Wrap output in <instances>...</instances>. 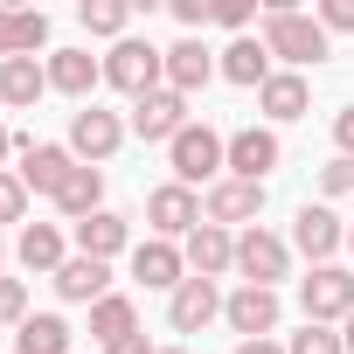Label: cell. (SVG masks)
I'll return each instance as SVG.
<instances>
[{
	"mask_svg": "<svg viewBox=\"0 0 354 354\" xmlns=\"http://www.w3.org/2000/svg\"><path fill=\"white\" fill-rule=\"evenodd\" d=\"M278 160H285V146H278L271 125H243V132H230V174H236V181H264Z\"/></svg>",
	"mask_w": 354,
	"mask_h": 354,
	"instance_id": "cell-14",
	"label": "cell"
},
{
	"mask_svg": "<svg viewBox=\"0 0 354 354\" xmlns=\"http://www.w3.org/2000/svg\"><path fill=\"white\" fill-rule=\"evenodd\" d=\"M70 236H77V257H97V264H111V257L132 243V223H125V216H111V209H97V216H84Z\"/></svg>",
	"mask_w": 354,
	"mask_h": 354,
	"instance_id": "cell-18",
	"label": "cell"
},
{
	"mask_svg": "<svg viewBox=\"0 0 354 354\" xmlns=\"http://www.w3.org/2000/svg\"><path fill=\"white\" fill-rule=\"evenodd\" d=\"M42 91H49V63H35V56H8V63H0V104L35 111Z\"/></svg>",
	"mask_w": 354,
	"mask_h": 354,
	"instance_id": "cell-22",
	"label": "cell"
},
{
	"mask_svg": "<svg viewBox=\"0 0 354 354\" xmlns=\"http://www.w3.org/2000/svg\"><path fill=\"white\" fill-rule=\"evenodd\" d=\"M278 313H285V306H278V292H264V285H236V292L223 299V319H230L243 340H271V333H278Z\"/></svg>",
	"mask_w": 354,
	"mask_h": 354,
	"instance_id": "cell-12",
	"label": "cell"
},
{
	"mask_svg": "<svg viewBox=\"0 0 354 354\" xmlns=\"http://www.w3.org/2000/svg\"><path fill=\"white\" fill-rule=\"evenodd\" d=\"M15 264H21V271H42V278H56V271L70 264V250H63V230H56V223H28V230L15 236Z\"/></svg>",
	"mask_w": 354,
	"mask_h": 354,
	"instance_id": "cell-19",
	"label": "cell"
},
{
	"mask_svg": "<svg viewBox=\"0 0 354 354\" xmlns=\"http://www.w3.org/2000/svg\"><path fill=\"white\" fill-rule=\"evenodd\" d=\"M21 319H28V285L0 278V326H21Z\"/></svg>",
	"mask_w": 354,
	"mask_h": 354,
	"instance_id": "cell-31",
	"label": "cell"
},
{
	"mask_svg": "<svg viewBox=\"0 0 354 354\" xmlns=\"http://www.w3.org/2000/svg\"><path fill=\"white\" fill-rule=\"evenodd\" d=\"M181 125H195V118H188V97L167 91V84L132 104V132H139V139H167V146H174V132H181Z\"/></svg>",
	"mask_w": 354,
	"mask_h": 354,
	"instance_id": "cell-13",
	"label": "cell"
},
{
	"mask_svg": "<svg viewBox=\"0 0 354 354\" xmlns=\"http://www.w3.org/2000/svg\"><path fill=\"white\" fill-rule=\"evenodd\" d=\"M319 188H326V195H354V160H347V153H333V160L319 167Z\"/></svg>",
	"mask_w": 354,
	"mask_h": 354,
	"instance_id": "cell-32",
	"label": "cell"
},
{
	"mask_svg": "<svg viewBox=\"0 0 354 354\" xmlns=\"http://www.w3.org/2000/svg\"><path fill=\"white\" fill-rule=\"evenodd\" d=\"M299 313L313 326H333L354 313V271L347 264H313V278H299Z\"/></svg>",
	"mask_w": 354,
	"mask_h": 354,
	"instance_id": "cell-5",
	"label": "cell"
},
{
	"mask_svg": "<svg viewBox=\"0 0 354 354\" xmlns=\"http://www.w3.org/2000/svg\"><path fill=\"white\" fill-rule=\"evenodd\" d=\"M319 28L326 35H354V0H319Z\"/></svg>",
	"mask_w": 354,
	"mask_h": 354,
	"instance_id": "cell-33",
	"label": "cell"
},
{
	"mask_svg": "<svg viewBox=\"0 0 354 354\" xmlns=\"http://www.w3.org/2000/svg\"><path fill=\"white\" fill-rule=\"evenodd\" d=\"M56 209H63L70 223L97 216V209H104V167H77L70 181H63V195H56Z\"/></svg>",
	"mask_w": 354,
	"mask_h": 354,
	"instance_id": "cell-26",
	"label": "cell"
},
{
	"mask_svg": "<svg viewBox=\"0 0 354 354\" xmlns=\"http://www.w3.org/2000/svg\"><path fill=\"white\" fill-rule=\"evenodd\" d=\"M347 250H354V223H347Z\"/></svg>",
	"mask_w": 354,
	"mask_h": 354,
	"instance_id": "cell-44",
	"label": "cell"
},
{
	"mask_svg": "<svg viewBox=\"0 0 354 354\" xmlns=\"http://www.w3.org/2000/svg\"><path fill=\"white\" fill-rule=\"evenodd\" d=\"M257 42H264L271 63H285V70H306V63H326V56H333V35L319 28V15H299L292 0H271V8L257 15Z\"/></svg>",
	"mask_w": 354,
	"mask_h": 354,
	"instance_id": "cell-1",
	"label": "cell"
},
{
	"mask_svg": "<svg viewBox=\"0 0 354 354\" xmlns=\"http://www.w3.org/2000/svg\"><path fill=\"white\" fill-rule=\"evenodd\" d=\"M104 84V63L91 56V49H56L49 56V91H63V97H84L91 104V91Z\"/></svg>",
	"mask_w": 354,
	"mask_h": 354,
	"instance_id": "cell-17",
	"label": "cell"
},
{
	"mask_svg": "<svg viewBox=\"0 0 354 354\" xmlns=\"http://www.w3.org/2000/svg\"><path fill=\"white\" fill-rule=\"evenodd\" d=\"M257 104H264V118H271V125H292V118H306L313 91H306V77H299V70H271V84L257 91Z\"/></svg>",
	"mask_w": 354,
	"mask_h": 354,
	"instance_id": "cell-23",
	"label": "cell"
},
{
	"mask_svg": "<svg viewBox=\"0 0 354 354\" xmlns=\"http://www.w3.org/2000/svg\"><path fill=\"white\" fill-rule=\"evenodd\" d=\"M340 347H347V354H354V313H347V319H340Z\"/></svg>",
	"mask_w": 354,
	"mask_h": 354,
	"instance_id": "cell-41",
	"label": "cell"
},
{
	"mask_svg": "<svg viewBox=\"0 0 354 354\" xmlns=\"http://www.w3.org/2000/svg\"><path fill=\"white\" fill-rule=\"evenodd\" d=\"M132 333H139V313H132V299H125V292H111V299H97V306H91V340L118 347V340H132Z\"/></svg>",
	"mask_w": 354,
	"mask_h": 354,
	"instance_id": "cell-27",
	"label": "cell"
},
{
	"mask_svg": "<svg viewBox=\"0 0 354 354\" xmlns=\"http://www.w3.org/2000/svg\"><path fill=\"white\" fill-rule=\"evenodd\" d=\"M333 146L354 160V104H340V111H333Z\"/></svg>",
	"mask_w": 354,
	"mask_h": 354,
	"instance_id": "cell-38",
	"label": "cell"
},
{
	"mask_svg": "<svg viewBox=\"0 0 354 354\" xmlns=\"http://www.w3.org/2000/svg\"><path fill=\"white\" fill-rule=\"evenodd\" d=\"M236 354H285L278 340H236Z\"/></svg>",
	"mask_w": 354,
	"mask_h": 354,
	"instance_id": "cell-40",
	"label": "cell"
},
{
	"mask_svg": "<svg viewBox=\"0 0 354 354\" xmlns=\"http://www.w3.org/2000/svg\"><path fill=\"white\" fill-rule=\"evenodd\" d=\"M167 160H174V181H181V188H195V181L216 188L223 174H230V139L216 125H181L174 146H167Z\"/></svg>",
	"mask_w": 354,
	"mask_h": 354,
	"instance_id": "cell-2",
	"label": "cell"
},
{
	"mask_svg": "<svg viewBox=\"0 0 354 354\" xmlns=\"http://www.w3.org/2000/svg\"><path fill=\"white\" fill-rule=\"evenodd\" d=\"M236 271H243V285L278 292V278H292V243H285V236H271V230L257 223V230H243V236H236Z\"/></svg>",
	"mask_w": 354,
	"mask_h": 354,
	"instance_id": "cell-6",
	"label": "cell"
},
{
	"mask_svg": "<svg viewBox=\"0 0 354 354\" xmlns=\"http://www.w3.org/2000/svg\"><path fill=\"white\" fill-rule=\"evenodd\" d=\"M146 223H153V236H160V243H188V236L202 230V195H195V188H181V181H167V188H153V195H146Z\"/></svg>",
	"mask_w": 354,
	"mask_h": 354,
	"instance_id": "cell-7",
	"label": "cell"
},
{
	"mask_svg": "<svg viewBox=\"0 0 354 354\" xmlns=\"http://www.w3.org/2000/svg\"><path fill=\"white\" fill-rule=\"evenodd\" d=\"M223 77L243 84V91H264V84H271V49H264L257 35H236V42L223 49Z\"/></svg>",
	"mask_w": 354,
	"mask_h": 354,
	"instance_id": "cell-24",
	"label": "cell"
},
{
	"mask_svg": "<svg viewBox=\"0 0 354 354\" xmlns=\"http://www.w3.org/2000/svg\"><path fill=\"white\" fill-rule=\"evenodd\" d=\"M216 21L243 35V28H250V0H216Z\"/></svg>",
	"mask_w": 354,
	"mask_h": 354,
	"instance_id": "cell-37",
	"label": "cell"
},
{
	"mask_svg": "<svg viewBox=\"0 0 354 354\" xmlns=\"http://www.w3.org/2000/svg\"><path fill=\"white\" fill-rule=\"evenodd\" d=\"M56 292H63L70 306H97V299H111V264H97V257H77V250H70V264L56 271Z\"/></svg>",
	"mask_w": 354,
	"mask_h": 354,
	"instance_id": "cell-21",
	"label": "cell"
},
{
	"mask_svg": "<svg viewBox=\"0 0 354 354\" xmlns=\"http://www.w3.org/2000/svg\"><path fill=\"white\" fill-rule=\"evenodd\" d=\"M257 216H264V181H236V174H223V181L202 195V223H216V230H257Z\"/></svg>",
	"mask_w": 354,
	"mask_h": 354,
	"instance_id": "cell-8",
	"label": "cell"
},
{
	"mask_svg": "<svg viewBox=\"0 0 354 354\" xmlns=\"http://www.w3.org/2000/svg\"><path fill=\"white\" fill-rule=\"evenodd\" d=\"M0 257H8V243H0Z\"/></svg>",
	"mask_w": 354,
	"mask_h": 354,
	"instance_id": "cell-45",
	"label": "cell"
},
{
	"mask_svg": "<svg viewBox=\"0 0 354 354\" xmlns=\"http://www.w3.org/2000/svg\"><path fill=\"white\" fill-rule=\"evenodd\" d=\"M8 153H15V132H8V125H0V160H8ZM0 174H8V167H0Z\"/></svg>",
	"mask_w": 354,
	"mask_h": 354,
	"instance_id": "cell-42",
	"label": "cell"
},
{
	"mask_svg": "<svg viewBox=\"0 0 354 354\" xmlns=\"http://www.w3.org/2000/svg\"><path fill=\"white\" fill-rule=\"evenodd\" d=\"M42 42H49V15L42 8H21V56H35Z\"/></svg>",
	"mask_w": 354,
	"mask_h": 354,
	"instance_id": "cell-34",
	"label": "cell"
},
{
	"mask_svg": "<svg viewBox=\"0 0 354 354\" xmlns=\"http://www.w3.org/2000/svg\"><path fill=\"white\" fill-rule=\"evenodd\" d=\"M285 354H347V347H340V333H333V326H313V319H306V326L285 340Z\"/></svg>",
	"mask_w": 354,
	"mask_h": 354,
	"instance_id": "cell-29",
	"label": "cell"
},
{
	"mask_svg": "<svg viewBox=\"0 0 354 354\" xmlns=\"http://www.w3.org/2000/svg\"><path fill=\"white\" fill-rule=\"evenodd\" d=\"M15 354H70V319L63 313H28L15 326Z\"/></svg>",
	"mask_w": 354,
	"mask_h": 354,
	"instance_id": "cell-25",
	"label": "cell"
},
{
	"mask_svg": "<svg viewBox=\"0 0 354 354\" xmlns=\"http://www.w3.org/2000/svg\"><path fill=\"white\" fill-rule=\"evenodd\" d=\"M104 84H111V91H125V97L139 104L146 91H160V84H167V49H153V42H139V35L111 42V56H104Z\"/></svg>",
	"mask_w": 354,
	"mask_h": 354,
	"instance_id": "cell-3",
	"label": "cell"
},
{
	"mask_svg": "<svg viewBox=\"0 0 354 354\" xmlns=\"http://www.w3.org/2000/svg\"><path fill=\"white\" fill-rule=\"evenodd\" d=\"M15 153H21V167H15L21 188H28V195H49V202L63 195V181L84 167L70 146H49V139H35V132H15Z\"/></svg>",
	"mask_w": 354,
	"mask_h": 354,
	"instance_id": "cell-4",
	"label": "cell"
},
{
	"mask_svg": "<svg viewBox=\"0 0 354 354\" xmlns=\"http://www.w3.org/2000/svg\"><path fill=\"white\" fill-rule=\"evenodd\" d=\"M174 21H181V28H202V21H216V0H174Z\"/></svg>",
	"mask_w": 354,
	"mask_h": 354,
	"instance_id": "cell-36",
	"label": "cell"
},
{
	"mask_svg": "<svg viewBox=\"0 0 354 354\" xmlns=\"http://www.w3.org/2000/svg\"><path fill=\"white\" fill-rule=\"evenodd\" d=\"M0 223H28V188H21V174H0Z\"/></svg>",
	"mask_w": 354,
	"mask_h": 354,
	"instance_id": "cell-30",
	"label": "cell"
},
{
	"mask_svg": "<svg viewBox=\"0 0 354 354\" xmlns=\"http://www.w3.org/2000/svg\"><path fill=\"white\" fill-rule=\"evenodd\" d=\"M77 21H84L91 35H111V42H125V21H132V8H125V0H84V8H77Z\"/></svg>",
	"mask_w": 354,
	"mask_h": 354,
	"instance_id": "cell-28",
	"label": "cell"
},
{
	"mask_svg": "<svg viewBox=\"0 0 354 354\" xmlns=\"http://www.w3.org/2000/svg\"><path fill=\"white\" fill-rule=\"evenodd\" d=\"M125 118L118 111H104V104H84V111H70V153L84 160V167H97V160H111L118 146H125Z\"/></svg>",
	"mask_w": 354,
	"mask_h": 354,
	"instance_id": "cell-9",
	"label": "cell"
},
{
	"mask_svg": "<svg viewBox=\"0 0 354 354\" xmlns=\"http://www.w3.org/2000/svg\"><path fill=\"white\" fill-rule=\"evenodd\" d=\"M292 250L313 257V264H333V250H347V223L326 209V202H306L292 216Z\"/></svg>",
	"mask_w": 354,
	"mask_h": 354,
	"instance_id": "cell-10",
	"label": "cell"
},
{
	"mask_svg": "<svg viewBox=\"0 0 354 354\" xmlns=\"http://www.w3.org/2000/svg\"><path fill=\"white\" fill-rule=\"evenodd\" d=\"M104 354H160V347H153L146 333H132V340H118V347H104Z\"/></svg>",
	"mask_w": 354,
	"mask_h": 354,
	"instance_id": "cell-39",
	"label": "cell"
},
{
	"mask_svg": "<svg viewBox=\"0 0 354 354\" xmlns=\"http://www.w3.org/2000/svg\"><path fill=\"white\" fill-rule=\"evenodd\" d=\"M209 77H223V63H216V56H209V49L195 42V35H181V42L167 49V91H181V97H195V91L209 84Z\"/></svg>",
	"mask_w": 354,
	"mask_h": 354,
	"instance_id": "cell-16",
	"label": "cell"
},
{
	"mask_svg": "<svg viewBox=\"0 0 354 354\" xmlns=\"http://www.w3.org/2000/svg\"><path fill=\"white\" fill-rule=\"evenodd\" d=\"M21 56V8H0V63Z\"/></svg>",
	"mask_w": 354,
	"mask_h": 354,
	"instance_id": "cell-35",
	"label": "cell"
},
{
	"mask_svg": "<svg viewBox=\"0 0 354 354\" xmlns=\"http://www.w3.org/2000/svg\"><path fill=\"white\" fill-rule=\"evenodd\" d=\"M181 257H188V278H223V271H236V236L216 230V223H202Z\"/></svg>",
	"mask_w": 354,
	"mask_h": 354,
	"instance_id": "cell-20",
	"label": "cell"
},
{
	"mask_svg": "<svg viewBox=\"0 0 354 354\" xmlns=\"http://www.w3.org/2000/svg\"><path fill=\"white\" fill-rule=\"evenodd\" d=\"M132 278L146 285V292H181L188 285V257H181V243H160V236H146V243H132Z\"/></svg>",
	"mask_w": 354,
	"mask_h": 354,
	"instance_id": "cell-11",
	"label": "cell"
},
{
	"mask_svg": "<svg viewBox=\"0 0 354 354\" xmlns=\"http://www.w3.org/2000/svg\"><path fill=\"white\" fill-rule=\"evenodd\" d=\"M160 354H188V347H160Z\"/></svg>",
	"mask_w": 354,
	"mask_h": 354,
	"instance_id": "cell-43",
	"label": "cell"
},
{
	"mask_svg": "<svg viewBox=\"0 0 354 354\" xmlns=\"http://www.w3.org/2000/svg\"><path fill=\"white\" fill-rule=\"evenodd\" d=\"M216 313H223V292H216V278H188L181 292L167 299V326H174V333H202Z\"/></svg>",
	"mask_w": 354,
	"mask_h": 354,
	"instance_id": "cell-15",
	"label": "cell"
}]
</instances>
